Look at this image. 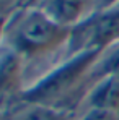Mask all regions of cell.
<instances>
[{"mask_svg": "<svg viewBox=\"0 0 119 120\" xmlns=\"http://www.w3.org/2000/svg\"><path fill=\"white\" fill-rule=\"evenodd\" d=\"M7 120H13V117H12V115L8 114V115H7Z\"/></svg>", "mask_w": 119, "mask_h": 120, "instance_id": "obj_15", "label": "cell"}, {"mask_svg": "<svg viewBox=\"0 0 119 120\" xmlns=\"http://www.w3.org/2000/svg\"><path fill=\"white\" fill-rule=\"evenodd\" d=\"M26 62L8 47L0 49V110L10 112V105L20 104L25 91Z\"/></svg>", "mask_w": 119, "mask_h": 120, "instance_id": "obj_4", "label": "cell"}, {"mask_svg": "<svg viewBox=\"0 0 119 120\" xmlns=\"http://www.w3.org/2000/svg\"><path fill=\"white\" fill-rule=\"evenodd\" d=\"M10 13H13V11H12L10 5L7 3V0H0V16L2 15H10Z\"/></svg>", "mask_w": 119, "mask_h": 120, "instance_id": "obj_12", "label": "cell"}, {"mask_svg": "<svg viewBox=\"0 0 119 120\" xmlns=\"http://www.w3.org/2000/svg\"><path fill=\"white\" fill-rule=\"evenodd\" d=\"M31 5L64 28H74L90 13V5L85 0H34Z\"/></svg>", "mask_w": 119, "mask_h": 120, "instance_id": "obj_5", "label": "cell"}, {"mask_svg": "<svg viewBox=\"0 0 119 120\" xmlns=\"http://www.w3.org/2000/svg\"><path fill=\"white\" fill-rule=\"evenodd\" d=\"M70 28H64L44 15L34 5H28L10 13L3 45L16 52L28 63L29 60L49 55L69 42Z\"/></svg>", "mask_w": 119, "mask_h": 120, "instance_id": "obj_2", "label": "cell"}, {"mask_svg": "<svg viewBox=\"0 0 119 120\" xmlns=\"http://www.w3.org/2000/svg\"><path fill=\"white\" fill-rule=\"evenodd\" d=\"M77 120H119V114L103 110V109L86 107L80 115H77Z\"/></svg>", "mask_w": 119, "mask_h": 120, "instance_id": "obj_9", "label": "cell"}, {"mask_svg": "<svg viewBox=\"0 0 119 120\" xmlns=\"http://www.w3.org/2000/svg\"><path fill=\"white\" fill-rule=\"evenodd\" d=\"M34 0H7V3L10 5V8H12V11H15V10H18V8H23V7H28V5H31Z\"/></svg>", "mask_w": 119, "mask_h": 120, "instance_id": "obj_11", "label": "cell"}, {"mask_svg": "<svg viewBox=\"0 0 119 120\" xmlns=\"http://www.w3.org/2000/svg\"><path fill=\"white\" fill-rule=\"evenodd\" d=\"M82 104H85V109L91 107L119 114V78L103 76L95 80L90 84Z\"/></svg>", "mask_w": 119, "mask_h": 120, "instance_id": "obj_6", "label": "cell"}, {"mask_svg": "<svg viewBox=\"0 0 119 120\" xmlns=\"http://www.w3.org/2000/svg\"><path fill=\"white\" fill-rule=\"evenodd\" d=\"M116 42H119V7L96 10L70 28L65 54L69 57L91 50L103 52Z\"/></svg>", "mask_w": 119, "mask_h": 120, "instance_id": "obj_3", "label": "cell"}, {"mask_svg": "<svg viewBox=\"0 0 119 120\" xmlns=\"http://www.w3.org/2000/svg\"><path fill=\"white\" fill-rule=\"evenodd\" d=\"M103 76L119 78V42H116L114 45H111V47H108L106 50L101 52L99 59L96 60V63L93 65V68L88 75V88L95 80L103 78Z\"/></svg>", "mask_w": 119, "mask_h": 120, "instance_id": "obj_8", "label": "cell"}, {"mask_svg": "<svg viewBox=\"0 0 119 120\" xmlns=\"http://www.w3.org/2000/svg\"><path fill=\"white\" fill-rule=\"evenodd\" d=\"M99 55L101 52L91 50L65 57L59 65L25 88L20 104L51 105L69 110L67 104L77 99L78 91H82V96L85 98L88 89V75Z\"/></svg>", "mask_w": 119, "mask_h": 120, "instance_id": "obj_1", "label": "cell"}, {"mask_svg": "<svg viewBox=\"0 0 119 120\" xmlns=\"http://www.w3.org/2000/svg\"><path fill=\"white\" fill-rule=\"evenodd\" d=\"M88 5H90V11H91V7H93V3H95V0H85Z\"/></svg>", "mask_w": 119, "mask_h": 120, "instance_id": "obj_14", "label": "cell"}, {"mask_svg": "<svg viewBox=\"0 0 119 120\" xmlns=\"http://www.w3.org/2000/svg\"><path fill=\"white\" fill-rule=\"evenodd\" d=\"M7 112H3V110H0V120H7Z\"/></svg>", "mask_w": 119, "mask_h": 120, "instance_id": "obj_13", "label": "cell"}, {"mask_svg": "<svg viewBox=\"0 0 119 120\" xmlns=\"http://www.w3.org/2000/svg\"><path fill=\"white\" fill-rule=\"evenodd\" d=\"M8 114L13 120H77L72 110L38 104H18Z\"/></svg>", "mask_w": 119, "mask_h": 120, "instance_id": "obj_7", "label": "cell"}, {"mask_svg": "<svg viewBox=\"0 0 119 120\" xmlns=\"http://www.w3.org/2000/svg\"><path fill=\"white\" fill-rule=\"evenodd\" d=\"M113 7H119V0H95V3L91 7V11L108 10V8H113Z\"/></svg>", "mask_w": 119, "mask_h": 120, "instance_id": "obj_10", "label": "cell"}]
</instances>
